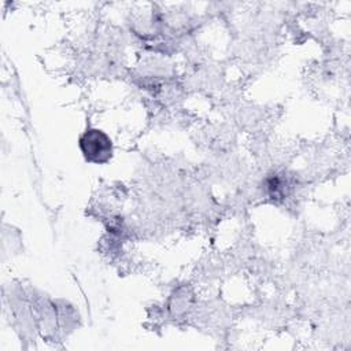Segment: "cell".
I'll list each match as a JSON object with an SVG mask.
<instances>
[{"instance_id": "cell-1", "label": "cell", "mask_w": 351, "mask_h": 351, "mask_svg": "<svg viewBox=\"0 0 351 351\" xmlns=\"http://www.w3.org/2000/svg\"><path fill=\"white\" fill-rule=\"evenodd\" d=\"M80 149L88 162L96 165L107 163L112 156L111 138L96 128H90L81 134Z\"/></svg>"}]
</instances>
